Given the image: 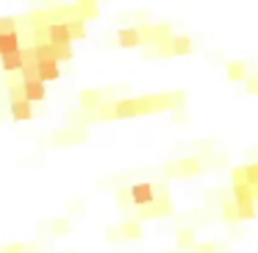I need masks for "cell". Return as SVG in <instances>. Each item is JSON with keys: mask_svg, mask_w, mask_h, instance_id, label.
<instances>
[{"mask_svg": "<svg viewBox=\"0 0 258 253\" xmlns=\"http://www.w3.org/2000/svg\"><path fill=\"white\" fill-rule=\"evenodd\" d=\"M169 53H172V56H189L191 53V36L175 34L172 42H169Z\"/></svg>", "mask_w": 258, "mask_h": 253, "instance_id": "cell-2", "label": "cell"}, {"mask_svg": "<svg viewBox=\"0 0 258 253\" xmlns=\"http://www.w3.org/2000/svg\"><path fill=\"white\" fill-rule=\"evenodd\" d=\"M203 173V162L200 159H180V162H172L167 167V175L172 178H189V175Z\"/></svg>", "mask_w": 258, "mask_h": 253, "instance_id": "cell-1", "label": "cell"}, {"mask_svg": "<svg viewBox=\"0 0 258 253\" xmlns=\"http://www.w3.org/2000/svg\"><path fill=\"white\" fill-rule=\"evenodd\" d=\"M178 245L180 247H195L197 242H195V231L191 228H180L178 231Z\"/></svg>", "mask_w": 258, "mask_h": 253, "instance_id": "cell-6", "label": "cell"}, {"mask_svg": "<svg viewBox=\"0 0 258 253\" xmlns=\"http://www.w3.org/2000/svg\"><path fill=\"white\" fill-rule=\"evenodd\" d=\"M139 42V31H125L122 34V45H136Z\"/></svg>", "mask_w": 258, "mask_h": 253, "instance_id": "cell-8", "label": "cell"}, {"mask_svg": "<svg viewBox=\"0 0 258 253\" xmlns=\"http://www.w3.org/2000/svg\"><path fill=\"white\" fill-rule=\"evenodd\" d=\"M233 181H247L250 186H258V164H247L233 173Z\"/></svg>", "mask_w": 258, "mask_h": 253, "instance_id": "cell-3", "label": "cell"}, {"mask_svg": "<svg viewBox=\"0 0 258 253\" xmlns=\"http://www.w3.org/2000/svg\"><path fill=\"white\" fill-rule=\"evenodd\" d=\"M134 197H136V203L147 206V203L153 200V186H150V184H139V186H134Z\"/></svg>", "mask_w": 258, "mask_h": 253, "instance_id": "cell-4", "label": "cell"}, {"mask_svg": "<svg viewBox=\"0 0 258 253\" xmlns=\"http://www.w3.org/2000/svg\"><path fill=\"white\" fill-rule=\"evenodd\" d=\"M247 92H250V95H258V75L247 78Z\"/></svg>", "mask_w": 258, "mask_h": 253, "instance_id": "cell-9", "label": "cell"}, {"mask_svg": "<svg viewBox=\"0 0 258 253\" xmlns=\"http://www.w3.org/2000/svg\"><path fill=\"white\" fill-rule=\"evenodd\" d=\"M197 247V253H214V245L211 242H206V245H195Z\"/></svg>", "mask_w": 258, "mask_h": 253, "instance_id": "cell-10", "label": "cell"}, {"mask_svg": "<svg viewBox=\"0 0 258 253\" xmlns=\"http://www.w3.org/2000/svg\"><path fill=\"white\" fill-rule=\"evenodd\" d=\"M222 217L228 220V223H236V220H239V206H236V200L222 203Z\"/></svg>", "mask_w": 258, "mask_h": 253, "instance_id": "cell-7", "label": "cell"}, {"mask_svg": "<svg viewBox=\"0 0 258 253\" xmlns=\"http://www.w3.org/2000/svg\"><path fill=\"white\" fill-rule=\"evenodd\" d=\"M228 78H230V81H244V78H247L244 62H230V64H228Z\"/></svg>", "mask_w": 258, "mask_h": 253, "instance_id": "cell-5", "label": "cell"}]
</instances>
